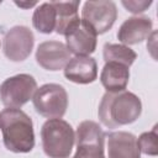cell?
<instances>
[{
	"label": "cell",
	"mask_w": 158,
	"mask_h": 158,
	"mask_svg": "<svg viewBox=\"0 0 158 158\" xmlns=\"http://www.w3.org/2000/svg\"><path fill=\"white\" fill-rule=\"evenodd\" d=\"M130 70L126 65L115 62L105 63L100 74V81L106 89V93H120L126 90Z\"/></svg>",
	"instance_id": "14"
},
{
	"label": "cell",
	"mask_w": 158,
	"mask_h": 158,
	"mask_svg": "<svg viewBox=\"0 0 158 158\" xmlns=\"http://www.w3.org/2000/svg\"><path fill=\"white\" fill-rule=\"evenodd\" d=\"M122 5L127 9V11L132 14L143 12L147 7L152 5V1H122Z\"/></svg>",
	"instance_id": "19"
},
{
	"label": "cell",
	"mask_w": 158,
	"mask_h": 158,
	"mask_svg": "<svg viewBox=\"0 0 158 158\" xmlns=\"http://www.w3.org/2000/svg\"><path fill=\"white\" fill-rule=\"evenodd\" d=\"M64 77L77 84H90L98 78L96 60L90 56H75L64 67Z\"/></svg>",
	"instance_id": "12"
},
{
	"label": "cell",
	"mask_w": 158,
	"mask_h": 158,
	"mask_svg": "<svg viewBox=\"0 0 158 158\" xmlns=\"http://www.w3.org/2000/svg\"><path fill=\"white\" fill-rule=\"evenodd\" d=\"M117 19V7L114 1H86L81 10V20L88 22L96 35L107 32Z\"/></svg>",
	"instance_id": "7"
},
{
	"label": "cell",
	"mask_w": 158,
	"mask_h": 158,
	"mask_svg": "<svg viewBox=\"0 0 158 158\" xmlns=\"http://www.w3.org/2000/svg\"><path fill=\"white\" fill-rule=\"evenodd\" d=\"M37 90V81L30 74H17L0 85V100L9 109H20L30 101Z\"/></svg>",
	"instance_id": "5"
},
{
	"label": "cell",
	"mask_w": 158,
	"mask_h": 158,
	"mask_svg": "<svg viewBox=\"0 0 158 158\" xmlns=\"http://www.w3.org/2000/svg\"><path fill=\"white\" fill-rule=\"evenodd\" d=\"M41 141L47 157L68 158L75 142V133L67 121L62 118H49L42 125Z\"/></svg>",
	"instance_id": "3"
},
{
	"label": "cell",
	"mask_w": 158,
	"mask_h": 158,
	"mask_svg": "<svg viewBox=\"0 0 158 158\" xmlns=\"http://www.w3.org/2000/svg\"><path fill=\"white\" fill-rule=\"evenodd\" d=\"M16 5H19V6H33V5H36V2H30V4H22V2H16Z\"/></svg>",
	"instance_id": "20"
},
{
	"label": "cell",
	"mask_w": 158,
	"mask_h": 158,
	"mask_svg": "<svg viewBox=\"0 0 158 158\" xmlns=\"http://www.w3.org/2000/svg\"><path fill=\"white\" fill-rule=\"evenodd\" d=\"M52 4L57 14L56 32L64 36L65 32L77 21L80 20L78 16V7L80 1H52Z\"/></svg>",
	"instance_id": "15"
},
{
	"label": "cell",
	"mask_w": 158,
	"mask_h": 158,
	"mask_svg": "<svg viewBox=\"0 0 158 158\" xmlns=\"http://www.w3.org/2000/svg\"><path fill=\"white\" fill-rule=\"evenodd\" d=\"M107 136V158H141L137 137L126 131L110 132Z\"/></svg>",
	"instance_id": "13"
},
{
	"label": "cell",
	"mask_w": 158,
	"mask_h": 158,
	"mask_svg": "<svg viewBox=\"0 0 158 158\" xmlns=\"http://www.w3.org/2000/svg\"><path fill=\"white\" fill-rule=\"evenodd\" d=\"M102 56L105 63L115 62L130 68L137 59V54L128 46L118 43H105L102 48Z\"/></svg>",
	"instance_id": "17"
},
{
	"label": "cell",
	"mask_w": 158,
	"mask_h": 158,
	"mask_svg": "<svg viewBox=\"0 0 158 158\" xmlns=\"http://www.w3.org/2000/svg\"><path fill=\"white\" fill-rule=\"evenodd\" d=\"M141 99L127 90L105 93L98 109L100 122L107 128L130 125L141 116Z\"/></svg>",
	"instance_id": "1"
},
{
	"label": "cell",
	"mask_w": 158,
	"mask_h": 158,
	"mask_svg": "<svg viewBox=\"0 0 158 158\" xmlns=\"http://www.w3.org/2000/svg\"><path fill=\"white\" fill-rule=\"evenodd\" d=\"M0 130L5 147L14 153H28L35 147V132L31 117L20 109L0 111Z\"/></svg>",
	"instance_id": "2"
},
{
	"label": "cell",
	"mask_w": 158,
	"mask_h": 158,
	"mask_svg": "<svg viewBox=\"0 0 158 158\" xmlns=\"http://www.w3.org/2000/svg\"><path fill=\"white\" fill-rule=\"evenodd\" d=\"M153 22L147 16H132L122 22L117 31V40L125 44H137L149 37Z\"/></svg>",
	"instance_id": "11"
},
{
	"label": "cell",
	"mask_w": 158,
	"mask_h": 158,
	"mask_svg": "<svg viewBox=\"0 0 158 158\" xmlns=\"http://www.w3.org/2000/svg\"><path fill=\"white\" fill-rule=\"evenodd\" d=\"M69 60L70 52L67 46L59 41H44L37 47L36 62L46 70L56 72L64 69Z\"/></svg>",
	"instance_id": "10"
},
{
	"label": "cell",
	"mask_w": 158,
	"mask_h": 158,
	"mask_svg": "<svg viewBox=\"0 0 158 158\" xmlns=\"http://www.w3.org/2000/svg\"><path fill=\"white\" fill-rule=\"evenodd\" d=\"M57 14L52 2L41 4L32 15V25L33 27L44 35H49L56 30Z\"/></svg>",
	"instance_id": "16"
},
{
	"label": "cell",
	"mask_w": 158,
	"mask_h": 158,
	"mask_svg": "<svg viewBox=\"0 0 158 158\" xmlns=\"http://www.w3.org/2000/svg\"><path fill=\"white\" fill-rule=\"evenodd\" d=\"M64 36L68 51L75 56H89L96 49L98 35L84 20L77 21Z\"/></svg>",
	"instance_id": "9"
},
{
	"label": "cell",
	"mask_w": 158,
	"mask_h": 158,
	"mask_svg": "<svg viewBox=\"0 0 158 158\" xmlns=\"http://www.w3.org/2000/svg\"><path fill=\"white\" fill-rule=\"evenodd\" d=\"M37 114L46 118H62L68 109L67 90L54 83L44 84L35 91L32 96Z\"/></svg>",
	"instance_id": "4"
},
{
	"label": "cell",
	"mask_w": 158,
	"mask_h": 158,
	"mask_svg": "<svg viewBox=\"0 0 158 158\" xmlns=\"http://www.w3.org/2000/svg\"><path fill=\"white\" fill-rule=\"evenodd\" d=\"M137 144L139 152L147 156H157L158 154V146H157V126L153 127L152 131L143 132L137 138Z\"/></svg>",
	"instance_id": "18"
},
{
	"label": "cell",
	"mask_w": 158,
	"mask_h": 158,
	"mask_svg": "<svg viewBox=\"0 0 158 158\" xmlns=\"http://www.w3.org/2000/svg\"><path fill=\"white\" fill-rule=\"evenodd\" d=\"M35 36L26 26H14L4 36L2 51L7 59L22 62L27 59L33 49Z\"/></svg>",
	"instance_id": "8"
},
{
	"label": "cell",
	"mask_w": 158,
	"mask_h": 158,
	"mask_svg": "<svg viewBox=\"0 0 158 158\" xmlns=\"http://www.w3.org/2000/svg\"><path fill=\"white\" fill-rule=\"evenodd\" d=\"M104 139L105 133L98 122H80L75 132L77 152L73 158H105Z\"/></svg>",
	"instance_id": "6"
}]
</instances>
